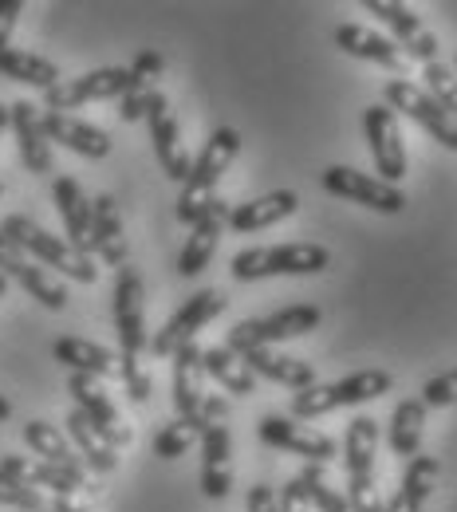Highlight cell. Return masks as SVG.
Segmentation results:
<instances>
[{"label": "cell", "instance_id": "4dcf8cb0", "mask_svg": "<svg viewBox=\"0 0 457 512\" xmlns=\"http://www.w3.org/2000/svg\"><path fill=\"white\" fill-rule=\"evenodd\" d=\"M245 367H249L253 375H264V379H272V383H280V386H292V390L316 386V367H312V363H304V359H296V355H280V351H272V347L249 351V355H245Z\"/></svg>", "mask_w": 457, "mask_h": 512}, {"label": "cell", "instance_id": "ab89813d", "mask_svg": "<svg viewBox=\"0 0 457 512\" xmlns=\"http://www.w3.org/2000/svg\"><path fill=\"white\" fill-rule=\"evenodd\" d=\"M194 426L190 422H182V418H174L170 426H162L158 430V438H154V453L162 457V461H174V457H182L186 449L194 446Z\"/></svg>", "mask_w": 457, "mask_h": 512}, {"label": "cell", "instance_id": "d6a6232c", "mask_svg": "<svg viewBox=\"0 0 457 512\" xmlns=\"http://www.w3.org/2000/svg\"><path fill=\"white\" fill-rule=\"evenodd\" d=\"M67 438H71V446H75V453L83 457V465L91 473H115L119 469V449L83 418V410L67 414Z\"/></svg>", "mask_w": 457, "mask_h": 512}, {"label": "cell", "instance_id": "7dc6e473", "mask_svg": "<svg viewBox=\"0 0 457 512\" xmlns=\"http://www.w3.org/2000/svg\"><path fill=\"white\" fill-rule=\"evenodd\" d=\"M8 418H12V402L0 394V422H8Z\"/></svg>", "mask_w": 457, "mask_h": 512}, {"label": "cell", "instance_id": "f1b7e54d", "mask_svg": "<svg viewBox=\"0 0 457 512\" xmlns=\"http://www.w3.org/2000/svg\"><path fill=\"white\" fill-rule=\"evenodd\" d=\"M127 71H131V91H127L123 103H119V119H123V123H138V119H146V103H150V95L158 91V79H162V71H166V60H162L158 52H146V48H142Z\"/></svg>", "mask_w": 457, "mask_h": 512}, {"label": "cell", "instance_id": "c3c4849f", "mask_svg": "<svg viewBox=\"0 0 457 512\" xmlns=\"http://www.w3.org/2000/svg\"><path fill=\"white\" fill-rule=\"evenodd\" d=\"M4 130H8V107L0 103V134H4Z\"/></svg>", "mask_w": 457, "mask_h": 512}, {"label": "cell", "instance_id": "ffe728a7", "mask_svg": "<svg viewBox=\"0 0 457 512\" xmlns=\"http://www.w3.org/2000/svg\"><path fill=\"white\" fill-rule=\"evenodd\" d=\"M257 434H261L264 446L288 449V453H296V457H308L312 465H324V461L335 457V442H331L327 434L308 430V426H296V422H288V418H280V414H264Z\"/></svg>", "mask_w": 457, "mask_h": 512}, {"label": "cell", "instance_id": "4316f807", "mask_svg": "<svg viewBox=\"0 0 457 512\" xmlns=\"http://www.w3.org/2000/svg\"><path fill=\"white\" fill-rule=\"evenodd\" d=\"M52 355H56V363H64L71 375H91V379L119 375V355L107 351L103 343H91V339H79V335L56 339L52 343Z\"/></svg>", "mask_w": 457, "mask_h": 512}, {"label": "cell", "instance_id": "6da1fadb", "mask_svg": "<svg viewBox=\"0 0 457 512\" xmlns=\"http://www.w3.org/2000/svg\"><path fill=\"white\" fill-rule=\"evenodd\" d=\"M241 154V134L233 127H217L209 134V142L201 146L190 178L182 182V193H178V221L194 229L197 217L209 209V201L217 197V182L221 174L233 166V158Z\"/></svg>", "mask_w": 457, "mask_h": 512}, {"label": "cell", "instance_id": "8992f818", "mask_svg": "<svg viewBox=\"0 0 457 512\" xmlns=\"http://www.w3.org/2000/svg\"><path fill=\"white\" fill-rule=\"evenodd\" d=\"M324 320V312L316 304H296V308H284V312H272L264 320H245L229 331V351L233 355H249L257 347H272V343H288V339H300L308 331H316Z\"/></svg>", "mask_w": 457, "mask_h": 512}, {"label": "cell", "instance_id": "d6986e66", "mask_svg": "<svg viewBox=\"0 0 457 512\" xmlns=\"http://www.w3.org/2000/svg\"><path fill=\"white\" fill-rule=\"evenodd\" d=\"M229 209H233L229 201L213 197L209 209L197 217V225L190 229V237H186V245H182V253H178V272H182L186 280L209 268V260H213L217 245H221V233H225V225H229Z\"/></svg>", "mask_w": 457, "mask_h": 512}, {"label": "cell", "instance_id": "277c9868", "mask_svg": "<svg viewBox=\"0 0 457 512\" xmlns=\"http://www.w3.org/2000/svg\"><path fill=\"white\" fill-rule=\"evenodd\" d=\"M394 375L391 371H355L339 383H316L300 394H292V414L296 418H320V414H331V410H343V406H359V402H371V398H383L391 394Z\"/></svg>", "mask_w": 457, "mask_h": 512}, {"label": "cell", "instance_id": "30bf717a", "mask_svg": "<svg viewBox=\"0 0 457 512\" xmlns=\"http://www.w3.org/2000/svg\"><path fill=\"white\" fill-rule=\"evenodd\" d=\"M383 99H387L391 111H402L406 119H414L434 142H442L446 150H457V119L446 115L418 83H410V79H391V83L383 87Z\"/></svg>", "mask_w": 457, "mask_h": 512}, {"label": "cell", "instance_id": "5b68a950", "mask_svg": "<svg viewBox=\"0 0 457 512\" xmlns=\"http://www.w3.org/2000/svg\"><path fill=\"white\" fill-rule=\"evenodd\" d=\"M331 264L324 245L296 241V245H276V249H245L229 260L233 280H264V276H316Z\"/></svg>", "mask_w": 457, "mask_h": 512}, {"label": "cell", "instance_id": "603a6c76", "mask_svg": "<svg viewBox=\"0 0 457 512\" xmlns=\"http://www.w3.org/2000/svg\"><path fill=\"white\" fill-rule=\"evenodd\" d=\"M296 209H300V193L272 190L264 193V197L245 201V205H233L229 209V229H237V233H261V229H272V225L288 221Z\"/></svg>", "mask_w": 457, "mask_h": 512}, {"label": "cell", "instance_id": "7402d4cb", "mask_svg": "<svg viewBox=\"0 0 457 512\" xmlns=\"http://www.w3.org/2000/svg\"><path fill=\"white\" fill-rule=\"evenodd\" d=\"M335 48H343V52L355 56V60H371V64L387 67V71H398V79H402V71L410 64L391 36L371 32V28H363V24H339V28H335Z\"/></svg>", "mask_w": 457, "mask_h": 512}, {"label": "cell", "instance_id": "7bdbcfd3", "mask_svg": "<svg viewBox=\"0 0 457 512\" xmlns=\"http://www.w3.org/2000/svg\"><path fill=\"white\" fill-rule=\"evenodd\" d=\"M312 509H320V512H351V505H347V497H343V493H335L327 481H320V485H316V493H312Z\"/></svg>", "mask_w": 457, "mask_h": 512}, {"label": "cell", "instance_id": "ac0fdd59", "mask_svg": "<svg viewBox=\"0 0 457 512\" xmlns=\"http://www.w3.org/2000/svg\"><path fill=\"white\" fill-rule=\"evenodd\" d=\"M0 469L8 473V477H16V481H24V485H32V489H48L52 493V501H75L79 493H95V485L87 481V477H75V473H67L60 465H48V461H32V457H16V453H8L4 461H0Z\"/></svg>", "mask_w": 457, "mask_h": 512}, {"label": "cell", "instance_id": "83f0119b", "mask_svg": "<svg viewBox=\"0 0 457 512\" xmlns=\"http://www.w3.org/2000/svg\"><path fill=\"white\" fill-rule=\"evenodd\" d=\"M233 469H229V426H209L201 434V493L209 501L229 497Z\"/></svg>", "mask_w": 457, "mask_h": 512}, {"label": "cell", "instance_id": "d4e9b609", "mask_svg": "<svg viewBox=\"0 0 457 512\" xmlns=\"http://www.w3.org/2000/svg\"><path fill=\"white\" fill-rule=\"evenodd\" d=\"M44 134H48V142H60V146H67L71 154L91 158V162H99V158L111 154V138H107V130L91 127V123H83V119H75V115L44 111Z\"/></svg>", "mask_w": 457, "mask_h": 512}, {"label": "cell", "instance_id": "e0dca14e", "mask_svg": "<svg viewBox=\"0 0 457 512\" xmlns=\"http://www.w3.org/2000/svg\"><path fill=\"white\" fill-rule=\"evenodd\" d=\"M8 127L16 134V150H20V166L36 178L52 174V142L44 134V115L36 103L20 99L8 107Z\"/></svg>", "mask_w": 457, "mask_h": 512}, {"label": "cell", "instance_id": "ee69618b", "mask_svg": "<svg viewBox=\"0 0 457 512\" xmlns=\"http://www.w3.org/2000/svg\"><path fill=\"white\" fill-rule=\"evenodd\" d=\"M20 12H24V0H0V52H4V48H8V40H12Z\"/></svg>", "mask_w": 457, "mask_h": 512}, {"label": "cell", "instance_id": "2e32d148", "mask_svg": "<svg viewBox=\"0 0 457 512\" xmlns=\"http://www.w3.org/2000/svg\"><path fill=\"white\" fill-rule=\"evenodd\" d=\"M363 8L371 16H379L394 32V44L402 48L406 60H422V64H438V40L434 32L398 0H363Z\"/></svg>", "mask_w": 457, "mask_h": 512}, {"label": "cell", "instance_id": "9a60e30c", "mask_svg": "<svg viewBox=\"0 0 457 512\" xmlns=\"http://www.w3.org/2000/svg\"><path fill=\"white\" fill-rule=\"evenodd\" d=\"M146 127H150V142H154V154H158L166 178L186 182L190 170H194V162H190V150H186V142H182L178 119L170 115V103H166L162 91H154L150 103H146Z\"/></svg>", "mask_w": 457, "mask_h": 512}, {"label": "cell", "instance_id": "d590c367", "mask_svg": "<svg viewBox=\"0 0 457 512\" xmlns=\"http://www.w3.org/2000/svg\"><path fill=\"white\" fill-rule=\"evenodd\" d=\"M422 426H426V406L422 398H406L398 402L387 426V442H391L394 457H414L422 446Z\"/></svg>", "mask_w": 457, "mask_h": 512}, {"label": "cell", "instance_id": "f546056e", "mask_svg": "<svg viewBox=\"0 0 457 512\" xmlns=\"http://www.w3.org/2000/svg\"><path fill=\"white\" fill-rule=\"evenodd\" d=\"M438 469H442V465H438V457H430V453H414V457H410V465H406V473H402L398 493L383 505V512H422L426 497L434 493Z\"/></svg>", "mask_w": 457, "mask_h": 512}, {"label": "cell", "instance_id": "74e56055", "mask_svg": "<svg viewBox=\"0 0 457 512\" xmlns=\"http://www.w3.org/2000/svg\"><path fill=\"white\" fill-rule=\"evenodd\" d=\"M0 505H8L12 512H52V501L40 489L8 477L4 469H0Z\"/></svg>", "mask_w": 457, "mask_h": 512}, {"label": "cell", "instance_id": "5bb4252c", "mask_svg": "<svg viewBox=\"0 0 457 512\" xmlns=\"http://www.w3.org/2000/svg\"><path fill=\"white\" fill-rule=\"evenodd\" d=\"M324 190L335 197H347L355 205H367L375 213H402L406 209V197L398 186H387L383 178H371L355 166H327L324 170Z\"/></svg>", "mask_w": 457, "mask_h": 512}, {"label": "cell", "instance_id": "ba28073f", "mask_svg": "<svg viewBox=\"0 0 457 512\" xmlns=\"http://www.w3.org/2000/svg\"><path fill=\"white\" fill-rule=\"evenodd\" d=\"M131 91V71L127 67H99L79 79H60L52 91H44V111L67 115L83 103H103V99H123Z\"/></svg>", "mask_w": 457, "mask_h": 512}, {"label": "cell", "instance_id": "44dd1931", "mask_svg": "<svg viewBox=\"0 0 457 512\" xmlns=\"http://www.w3.org/2000/svg\"><path fill=\"white\" fill-rule=\"evenodd\" d=\"M91 253H99L103 264L111 268H123L131 245L123 237V217H119V201L111 193H99L91 201Z\"/></svg>", "mask_w": 457, "mask_h": 512}, {"label": "cell", "instance_id": "cb8c5ba5", "mask_svg": "<svg viewBox=\"0 0 457 512\" xmlns=\"http://www.w3.org/2000/svg\"><path fill=\"white\" fill-rule=\"evenodd\" d=\"M201 398H205V367H201V347L186 343L178 355H174V414L182 422H190L197 434V410H201ZM201 438V434H197Z\"/></svg>", "mask_w": 457, "mask_h": 512}, {"label": "cell", "instance_id": "f6af8a7d", "mask_svg": "<svg viewBox=\"0 0 457 512\" xmlns=\"http://www.w3.org/2000/svg\"><path fill=\"white\" fill-rule=\"evenodd\" d=\"M245 509L249 512H280V501H276V493H272L268 485H253V489H249Z\"/></svg>", "mask_w": 457, "mask_h": 512}, {"label": "cell", "instance_id": "8fae6325", "mask_svg": "<svg viewBox=\"0 0 457 512\" xmlns=\"http://www.w3.org/2000/svg\"><path fill=\"white\" fill-rule=\"evenodd\" d=\"M363 134H367V146L375 154V170L383 174V182L394 186L406 178V138L398 130V119L387 103H371L363 111Z\"/></svg>", "mask_w": 457, "mask_h": 512}, {"label": "cell", "instance_id": "60d3db41", "mask_svg": "<svg viewBox=\"0 0 457 512\" xmlns=\"http://www.w3.org/2000/svg\"><path fill=\"white\" fill-rule=\"evenodd\" d=\"M119 379L127 383V398H131V402H138V406H146V402H150V394H154V383H150V375H146L142 359L119 355Z\"/></svg>", "mask_w": 457, "mask_h": 512}, {"label": "cell", "instance_id": "1f68e13d", "mask_svg": "<svg viewBox=\"0 0 457 512\" xmlns=\"http://www.w3.org/2000/svg\"><path fill=\"white\" fill-rule=\"evenodd\" d=\"M24 442H28V449H32L40 461H48V465H60V469L75 473V477H87V465H83V457L75 453V446L67 442V434H60L52 422H44V418H32V422L24 426Z\"/></svg>", "mask_w": 457, "mask_h": 512}, {"label": "cell", "instance_id": "52a82bcc", "mask_svg": "<svg viewBox=\"0 0 457 512\" xmlns=\"http://www.w3.org/2000/svg\"><path fill=\"white\" fill-rule=\"evenodd\" d=\"M111 312H115L119 355L142 359V351H146V284H142V272L134 264H123L115 276Z\"/></svg>", "mask_w": 457, "mask_h": 512}, {"label": "cell", "instance_id": "681fc988", "mask_svg": "<svg viewBox=\"0 0 457 512\" xmlns=\"http://www.w3.org/2000/svg\"><path fill=\"white\" fill-rule=\"evenodd\" d=\"M4 292H8V280H4V276H0V300H4Z\"/></svg>", "mask_w": 457, "mask_h": 512}, {"label": "cell", "instance_id": "f907efd6", "mask_svg": "<svg viewBox=\"0 0 457 512\" xmlns=\"http://www.w3.org/2000/svg\"><path fill=\"white\" fill-rule=\"evenodd\" d=\"M450 379H454V386H457V371H450Z\"/></svg>", "mask_w": 457, "mask_h": 512}, {"label": "cell", "instance_id": "484cf974", "mask_svg": "<svg viewBox=\"0 0 457 512\" xmlns=\"http://www.w3.org/2000/svg\"><path fill=\"white\" fill-rule=\"evenodd\" d=\"M56 209H60V217H64V229H67V245L75 249V253L91 256V197L83 193V186L64 174V178H56Z\"/></svg>", "mask_w": 457, "mask_h": 512}, {"label": "cell", "instance_id": "4fadbf2b", "mask_svg": "<svg viewBox=\"0 0 457 512\" xmlns=\"http://www.w3.org/2000/svg\"><path fill=\"white\" fill-rule=\"evenodd\" d=\"M0 276L4 280H16L32 300H40L48 312H64L67 308V288L48 272L40 268L24 249H16L4 233H0Z\"/></svg>", "mask_w": 457, "mask_h": 512}, {"label": "cell", "instance_id": "e575fe53", "mask_svg": "<svg viewBox=\"0 0 457 512\" xmlns=\"http://www.w3.org/2000/svg\"><path fill=\"white\" fill-rule=\"evenodd\" d=\"M0 75L4 79H16V83H28V87H40V91H52L60 83V67L36 52H24V48H4L0 52Z\"/></svg>", "mask_w": 457, "mask_h": 512}, {"label": "cell", "instance_id": "bcb514c9", "mask_svg": "<svg viewBox=\"0 0 457 512\" xmlns=\"http://www.w3.org/2000/svg\"><path fill=\"white\" fill-rule=\"evenodd\" d=\"M52 512H87V509L75 505V501H52Z\"/></svg>", "mask_w": 457, "mask_h": 512}, {"label": "cell", "instance_id": "8d00e7d4", "mask_svg": "<svg viewBox=\"0 0 457 512\" xmlns=\"http://www.w3.org/2000/svg\"><path fill=\"white\" fill-rule=\"evenodd\" d=\"M320 481H327L324 465H312V461H308V465L280 489V497H276V501H280V512H312V493H316Z\"/></svg>", "mask_w": 457, "mask_h": 512}, {"label": "cell", "instance_id": "7a4b0ae2", "mask_svg": "<svg viewBox=\"0 0 457 512\" xmlns=\"http://www.w3.org/2000/svg\"><path fill=\"white\" fill-rule=\"evenodd\" d=\"M0 233L16 245V249H24V253L32 256L40 268H56V272H64L71 280H79V284H95L99 280V268H95V260L83 253H75L71 245H67L64 237H52L48 229H40L32 217H24V213H12V217H4L0 221Z\"/></svg>", "mask_w": 457, "mask_h": 512}, {"label": "cell", "instance_id": "b9f144b4", "mask_svg": "<svg viewBox=\"0 0 457 512\" xmlns=\"http://www.w3.org/2000/svg\"><path fill=\"white\" fill-rule=\"evenodd\" d=\"M450 402H457V386L450 375H438L422 386V406H450Z\"/></svg>", "mask_w": 457, "mask_h": 512}, {"label": "cell", "instance_id": "3957f363", "mask_svg": "<svg viewBox=\"0 0 457 512\" xmlns=\"http://www.w3.org/2000/svg\"><path fill=\"white\" fill-rule=\"evenodd\" d=\"M375 453H379V422L375 418H351L347 442H343V465H347V505L351 512H383L379 489H375Z\"/></svg>", "mask_w": 457, "mask_h": 512}, {"label": "cell", "instance_id": "816d5d0a", "mask_svg": "<svg viewBox=\"0 0 457 512\" xmlns=\"http://www.w3.org/2000/svg\"><path fill=\"white\" fill-rule=\"evenodd\" d=\"M0 193H4V182H0Z\"/></svg>", "mask_w": 457, "mask_h": 512}, {"label": "cell", "instance_id": "f35d334b", "mask_svg": "<svg viewBox=\"0 0 457 512\" xmlns=\"http://www.w3.org/2000/svg\"><path fill=\"white\" fill-rule=\"evenodd\" d=\"M422 79H426V95L446 111V115H454L457 119V71L446 64H426V71H422Z\"/></svg>", "mask_w": 457, "mask_h": 512}, {"label": "cell", "instance_id": "9c48e42d", "mask_svg": "<svg viewBox=\"0 0 457 512\" xmlns=\"http://www.w3.org/2000/svg\"><path fill=\"white\" fill-rule=\"evenodd\" d=\"M225 296L217 292V288H205V292H194L170 320L162 323V331L154 335V343H150V351L158 355V359H174L186 343H194V335L205 327L209 320H217L221 312H225Z\"/></svg>", "mask_w": 457, "mask_h": 512}, {"label": "cell", "instance_id": "7c38bea8", "mask_svg": "<svg viewBox=\"0 0 457 512\" xmlns=\"http://www.w3.org/2000/svg\"><path fill=\"white\" fill-rule=\"evenodd\" d=\"M67 394L75 398V410H83V418L111 442L115 449L131 446V426L123 422V414L115 410V402H111V394H107V386L103 379H91V375H71L67 379Z\"/></svg>", "mask_w": 457, "mask_h": 512}, {"label": "cell", "instance_id": "836d02e7", "mask_svg": "<svg viewBox=\"0 0 457 512\" xmlns=\"http://www.w3.org/2000/svg\"><path fill=\"white\" fill-rule=\"evenodd\" d=\"M201 367H205L209 379H217V383L225 386L229 394H237V398L257 394V375H253V371L245 367V359L233 355L229 347H209V351H201Z\"/></svg>", "mask_w": 457, "mask_h": 512}]
</instances>
